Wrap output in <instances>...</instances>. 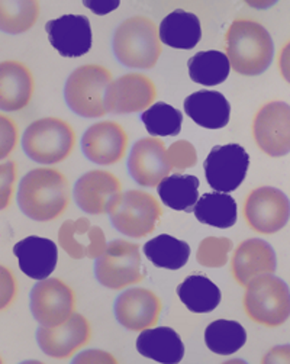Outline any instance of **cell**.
I'll return each mask as SVG.
<instances>
[{
  "label": "cell",
  "instance_id": "6da1fadb",
  "mask_svg": "<svg viewBox=\"0 0 290 364\" xmlns=\"http://www.w3.org/2000/svg\"><path fill=\"white\" fill-rule=\"evenodd\" d=\"M70 200L68 178L57 168H33L19 183L18 205L32 221L57 220L67 210Z\"/></svg>",
  "mask_w": 290,
  "mask_h": 364
},
{
  "label": "cell",
  "instance_id": "7a4b0ae2",
  "mask_svg": "<svg viewBox=\"0 0 290 364\" xmlns=\"http://www.w3.org/2000/svg\"><path fill=\"white\" fill-rule=\"evenodd\" d=\"M231 68L241 76H259L270 67L274 44L269 31L251 19L234 21L225 35Z\"/></svg>",
  "mask_w": 290,
  "mask_h": 364
},
{
  "label": "cell",
  "instance_id": "3957f363",
  "mask_svg": "<svg viewBox=\"0 0 290 364\" xmlns=\"http://www.w3.org/2000/svg\"><path fill=\"white\" fill-rule=\"evenodd\" d=\"M112 48L121 64L129 68L150 70L163 53L156 22L147 16H132L115 31Z\"/></svg>",
  "mask_w": 290,
  "mask_h": 364
},
{
  "label": "cell",
  "instance_id": "277c9868",
  "mask_svg": "<svg viewBox=\"0 0 290 364\" xmlns=\"http://www.w3.org/2000/svg\"><path fill=\"white\" fill-rule=\"evenodd\" d=\"M76 141V132L67 121L48 117L33 121L25 129L22 147L35 163L53 166L71 156Z\"/></svg>",
  "mask_w": 290,
  "mask_h": 364
},
{
  "label": "cell",
  "instance_id": "5b68a950",
  "mask_svg": "<svg viewBox=\"0 0 290 364\" xmlns=\"http://www.w3.org/2000/svg\"><path fill=\"white\" fill-rule=\"evenodd\" d=\"M114 82L111 70L99 64H86L68 76L64 99L72 112L83 118H102L107 114L106 90Z\"/></svg>",
  "mask_w": 290,
  "mask_h": 364
},
{
  "label": "cell",
  "instance_id": "8992f818",
  "mask_svg": "<svg viewBox=\"0 0 290 364\" xmlns=\"http://www.w3.org/2000/svg\"><path fill=\"white\" fill-rule=\"evenodd\" d=\"M242 305L252 322L277 328L290 316V289L274 274L256 277L245 286Z\"/></svg>",
  "mask_w": 290,
  "mask_h": 364
},
{
  "label": "cell",
  "instance_id": "52a82bcc",
  "mask_svg": "<svg viewBox=\"0 0 290 364\" xmlns=\"http://www.w3.org/2000/svg\"><path fill=\"white\" fill-rule=\"evenodd\" d=\"M112 225L124 235L144 238L159 227L163 208L157 198L144 191H128L112 202L107 210Z\"/></svg>",
  "mask_w": 290,
  "mask_h": 364
},
{
  "label": "cell",
  "instance_id": "ba28073f",
  "mask_svg": "<svg viewBox=\"0 0 290 364\" xmlns=\"http://www.w3.org/2000/svg\"><path fill=\"white\" fill-rule=\"evenodd\" d=\"M95 274L102 286L112 290H122L141 283L145 273L142 270L139 245L125 240L109 242L104 252L96 259Z\"/></svg>",
  "mask_w": 290,
  "mask_h": 364
},
{
  "label": "cell",
  "instance_id": "9c48e42d",
  "mask_svg": "<svg viewBox=\"0 0 290 364\" xmlns=\"http://www.w3.org/2000/svg\"><path fill=\"white\" fill-rule=\"evenodd\" d=\"M242 213L252 231L270 235L283 230L289 223L290 202L281 191L263 186L249 192Z\"/></svg>",
  "mask_w": 290,
  "mask_h": 364
},
{
  "label": "cell",
  "instance_id": "30bf717a",
  "mask_svg": "<svg viewBox=\"0 0 290 364\" xmlns=\"http://www.w3.org/2000/svg\"><path fill=\"white\" fill-rule=\"evenodd\" d=\"M31 312L41 325L57 326L76 312V294L61 279L38 280L29 298Z\"/></svg>",
  "mask_w": 290,
  "mask_h": 364
},
{
  "label": "cell",
  "instance_id": "8fae6325",
  "mask_svg": "<svg viewBox=\"0 0 290 364\" xmlns=\"http://www.w3.org/2000/svg\"><path fill=\"white\" fill-rule=\"evenodd\" d=\"M252 138L269 157L290 153V106L284 102H269L252 119Z\"/></svg>",
  "mask_w": 290,
  "mask_h": 364
},
{
  "label": "cell",
  "instance_id": "7c38bea8",
  "mask_svg": "<svg viewBox=\"0 0 290 364\" xmlns=\"http://www.w3.org/2000/svg\"><path fill=\"white\" fill-rule=\"evenodd\" d=\"M249 167V156L238 144L215 145L208 154L203 170L208 185L221 193L237 191Z\"/></svg>",
  "mask_w": 290,
  "mask_h": 364
},
{
  "label": "cell",
  "instance_id": "4fadbf2b",
  "mask_svg": "<svg viewBox=\"0 0 290 364\" xmlns=\"http://www.w3.org/2000/svg\"><path fill=\"white\" fill-rule=\"evenodd\" d=\"M92 340V325L82 314L75 312L57 326L41 325L36 331V341L48 357L65 360L75 355Z\"/></svg>",
  "mask_w": 290,
  "mask_h": 364
},
{
  "label": "cell",
  "instance_id": "5bb4252c",
  "mask_svg": "<svg viewBox=\"0 0 290 364\" xmlns=\"http://www.w3.org/2000/svg\"><path fill=\"white\" fill-rule=\"evenodd\" d=\"M157 87L154 82L141 73H128L109 85L104 96L107 112L125 115L147 111L154 105Z\"/></svg>",
  "mask_w": 290,
  "mask_h": 364
},
{
  "label": "cell",
  "instance_id": "9a60e30c",
  "mask_svg": "<svg viewBox=\"0 0 290 364\" xmlns=\"http://www.w3.org/2000/svg\"><path fill=\"white\" fill-rule=\"evenodd\" d=\"M129 138L124 127L114 121H102L85 132L82 149L87 160L99 166H114L127 156Z\"/></svg>",
  "mask_w": 290,
  "mask_h": 364
},
{
  "label": "cell",
  "instance_id": "2e32d148",
  "mask_svg": "<svg viewBox=\"0 0 290 364\" xmlns=\"http://www.w3.org/2000/svg\"><path fill=\"white\" fill-rule=\"evenodd\" d=\"M161 299L150 289L131 287L122 292L115 302V316L124 328L144 331L153 328L160 321Z\"/></svg>",
  "mask_w": 290,
  "mask_h": 364
},
{
  "label": "cell",
  "instance_id": "e0dca14e",
  "mask_svg": "<svg viewBox=\"0 0 290 364\" xmlns=\"http://www.w3.org/2000/svg\"><path fill=\"white\" fill-rule=\"evenodd\" d=\"M128 170L139 186L157 188L171 170L166 144L157 136L136 141L129 154Z\"/></svg>",
  "mask_w": 290,
  "mask_h": 364
},
{
  "label": "cell",
  "instance_id": "ac0fdd59",
  "mask_svg": "<svg viewBox=\"0 0 290 364\" xmlns=\"http://www.w3.org/2000/svg\"><path fill=\"white\" fill-rule=\"evenodd\" d=\"M122 193L119 178L106 170H92L83 174L75 186L77 206L90 215L107 213L112 202Z\"/></svg>",
  "mask_w": 290,
  "mask_h": 364
},
{
  "label": "cell",
  "instance_id": "d6986e66",
  "mask_svg": "<svg viewBox=\"0 0 290 364\" xmlns=\"http://www.w3.org/2000/svg\"><path fill=\"white\" fill-rule=\"evenodd\" d=\"M48 41L55 51L67 58H77L92 48L93 36L87 16L63 15L45 25Z\"/></svg>",
  "mask_w": 290,
  "mask_h": 364
},
{
  "label": "cell",
  "instance_id": "ffe728a7",
  "mask_svg": "<svg viewBox=\"0 0 290 364\" xmlns=\"http://www.w3.org/2000/svg\"><path fill=\"white\" fill-rule=\"evenodd\" d=\"M277 260L273 247L260 238L242 241L234 251L231 272L235 282L245 287L251 280L276 272Z\"/></svg>",
  "mask_w": 290,
  "mask_h": 364
},
{
  "label": "cell",
  "instance_id": "44dd1931",
  "mask_svg": "<svg viewBox=\"0 0 290 364\" xmlns=\"http://www.w3.org/2000/svg\"><path fill=\"white\" fill-rule=\"evenodd\" d=\"M58 242L71 259H99L107 242L100 227L92 225L87 218L65 221L58 231Z\"/></svg>",
  "mask_w": 290,
  "mask_h": 364
},
{
  "label": "cell",
  "instance_id": "7402d4cb",
  "mask_svg": "<svg viewBox=\"0 0 290 364\" xmlns=\"http://www.w3.org/2000/svg\"><path fill=\"white\" fill-rule=\"evenodd\" d=\"M33 92L35 80L29 67L16 60L0 63V111H22L31 103Z\"/></svg>",
  "mask_w": 290,
  "mask_h": 364
},
{
  "label": "cell",
  "instance_id": "603a6c76",
  "mask_svg": "<svg viewBox=\"0 0 290 364\" xmlns=\"http://www.w3.org/2000/svg\"><path fill=\"white\" fill-rule=\"evenodd\" d=\"M21 272L33 280L48 279L57 267L58 248L53 240L29 235L14 245Z\"/></svg>",
  "mask_w": 290,
  "mask_h": 364
},
{
  "label": "cell",
  "instance_id": "cb8c5ba5",
  "mask_svg": "<svg viewBox=\"0 0 290 364\" xmlns=\"http://www.w3.org/2000/svg\"><path fill=\"white\" fill-rule=\"evenodd\" d=\"M185 112L202 128L221 129L230 122L231 105L220 92L199 90L186 97Z\"/></svg>",
  "mask_w": 290,
  "mask_h": 364
},
{
  "label": "cell",
  "instance_id": "d4e9b609",
  "mask_svg": "<svg viewBox=\"0 0 290 364\" xmlns=\"http://www.w3.org/2000/svg\"><path fill=\"white\" fill-rule=\"evenodd\" d=\"M141 355L161 364H177L185 357V344L180 336L168 326H156L141 331L136 338Z\"/></svg>",
  "mask_w": 290,
  "mask_h": 364
},
{
  "label": "cell",
  "instance_id": "484cf974",
  "mask_svg": "<svg viewBox=\"0 0 290 364\" xmlns=\"http://www.w3.org/2000/svg\"><path fill=\"white\" fill-rule=\"evenodd\" d=\"M160 41L176 50H192L202 38L199 18L183 9L168 14L159 26Z\"/></svg>",
  "mask_w": 290,
  "mask_h": 364
},
{
  "label": "cell",
  "instance_id": "4316f807",
  "mask_svg": "<svg viewBox=\"0 0 290 364\" xmlns=\"http://www.w3.org/2000/svg\"><path fill=\"white\" fill-rule=\"evenodd\" d=\"M177 296L195 314H208L221 302V290L203 274H192L177 286Z\"/></svg>",
  "mask_w": 290,
  "mask_h": 364
},
{
  "label": "cell",
  "instance_id": "83f0119b",
  "mask_svg": "<svg viewBox=\"0 0 290 364\" xmlns=\"http://www.w3.org/2000/svg\"><path fill=\"white\" fill-rule=\"evenodd\" d=\"M196 220L215 228H231L237 223V202L228 193H205L193 208Z\"/></svg>",
  "mask_w": 290,
  "mask_h": 364
},
{
  "label": "cell",
  "instance_id": "f1b7e54d",
  "mask_svg": "<svg viewBox=\"0 0 290 364\" xmlns=\"http://www.w3.org/2000/svg\"><path fill=\"white\" fill-rule=\"evenodd\" d=\"M157 192L170 209L192 212L199 200V178L192 174H171L160 181Z\"/></svg>",
  "mask_w": 290,
  "mask_h": 364
},
{
  "label": "cell",
  "instance_id": "f546056e",
  "mask_svg": "<svg viewBox=\"0 0 290 364\" xmlns=\"http://www.w3.org/2000/svg\"><path fill=\"white\" fill-rule=\"evenodd\" d=\"M144 254L156 267L178 270L189 262L190 247L186 241L177 240L168 234H161L145 242Z\"/></svg>",
  "mask_w": 290,
  "mask_h": 364
},
{
  "label": "cell",
  "instance_id": "4dcf8cb0",
  "mask_svg": "<svg viewBox=\"0 0 290 364\" xmlns=\"http://www.w3.org/2000/svg\"><path fill=\"white\" fill-rule=\"evenodd\" d=\"M188 68L192 82L210 87L221 85L228 79L231 64L227 54L209 50L195 54L188 61Z\"/></svg>",
  "mask_w": 290,
  "mask_h": 364
},
{
  "label": "cell",
  "instance_id": "1f68e13d",
  "mask_svg": "<svg viewBox=\"0 0 290 364\" xmlns=\"http://www.w3.org/2000/svg\"><path fill=\"white\" fill-rule=\"evenodd\" d=\"M247 341L244 326L237 321L218 319L210 322L205 330L206 347L220 355H231L241 350Z\"/></svg>",
  "mask_w": 290,
  "mask_h": 364
},
{
  "label": "cell",
  "instance_id": "d6a6232c",
  "mask_svg": "<svg viewBox=\"0 0 290 364\" xmlns=\"http://www.w3.org/2000/svg\"><path fill=\"white\" fill-rule=\"evenodd\" d=\"M41 12L36 0H0V31L19 35L29 31Z\"/></svg>",
  "mask_w": 290,
  "mask_h": 364
},
{
  "label": "cell",
  "instance_id": "836d02e7",
  "mask_svg": "<svg viewBox=\"0 0 290 364\" xmlns=\"http://www.w3.org/2000/svg\"><path fill=\"white\" fill-rule=\"evenodd\" d=\"M141 121L153 136H176L181 131L183 115L171 105L157 102L142 112Z\"/></svg>",
  "mask_w": 290,
  "mask_h": 364
},
{
  "label": "cell",
  "instance_id": "e575fe53",
  "mask_svg": "<svg viewBox=\"0 0 290 364\" xmlns=\"http://www.w3.org/2000/svg\"><path fill=\"white\" fill-rule=\"evenodd\" d=\"M234 244L225 237H208L200 241L196 260L200 266L209 269H221L227 264Z\"/></svg>",
  "mask_w": 290,
  "mask_h": 364
},
{
  "label": "cell",
  "instance_id": "d590c367",
  "mask_svg": "<svg viewBox=\"0 0 290 364\" xmlns=\"http://www.w3.org/2000/svg\"><path fill=\"white\" fill-rule=\"evenodd\" d=\"M167 159L171 168L186 170L195 167L198 163V153L193 144L185 139L173 142L167 150Z\"/></svg>",
  "mask_w": 290,
  "mask_h": 364
},
{
  "label": "cell",
  "instance_id": "8d00e7d4",
  "mask_svg": "<svg viewBox=\"0 0 290 364\" xmlns=\"http://www.w3.org/2000/svg\"><path fill=\"white\" fill-rule=\"evenodd\" d=\"M16 177L18 166L15 161L0 163V210L8 209L12 203Z\"/></svg>",
  "mask_w": 290,
  "mask_h": 364
},
{
  "label": "cell",
  "instance_id": "74e56055",
  "mask_svg": "<svg viewBox=\"0 0 290 364\" xmlns=\"http://www.w3.org/2000/svg\"><path fill=\"white\" fill-rule=\"evenodd\" d=\"M19 141V128L16 122L0 114V160L9 157L18 145Z\"/></svg>",
  "mask_w": 290,
  "mask_h": 364
},
{
  "label": "cell",
  "instance_id": "f35d334b",
  "mask_svg": "<svg viewBox=\"0 0 290 364\" xmlns=\"http://www.w3.org/2000/svg\"><path fill=\"white\" fill-rule=\"evenodd\" d=\"M19 292L18 280L14 272L0 264V312H4L12 306Z\"/></svg>",
  "mask_w": 290,
  "mask_h": 364
},
{
  "label": "cell",
  "instance_id": "ab89813d",
  "mask_svg": "<svg viewBox=\"0 0 290 364\" xmlns=\"http://www.w3.org/2000/svg\"><path fill=\"white\" fill-rule=\"evenodd\" d=\"M72 363H114L117 364L118 360L111 354L102 350H86L80 353Z\"/></svg>",
  "mask_w": 290,
  "mask_h": 364
},
{
  "label": "cell",
  "instance_id": "60d3db41",
  "mask_svg": "<svg viewBox=\"0 0 290 364\" xmlns=\"http://www.w3.org/2000/svg\"><path fill=\"white\" fill-rule=\"evenodd\" d=\"M83 5L90 9L95 15H99V16H103V15H107L114 12L115 9L119 8V2L118 0H93V2H90V0H85Z\"/></svg>",
  "mask_w": 290,
  "mask_h": 364
},
{
  "label": "cell",
  "instance_id": "b9f144b4",
  "mask_svg": "<svg viewBox=\"0 0 290 364\" xmlns=\"http://www.w3.org/2000/svg\"><path fill=\"white\" fill-rule=\"evenodd\" d=\"M263 364H273V363H289L290 364V346H277L272 348L262 360Z\"/></svg>",
  "mask_w": 290,
  "mask_h": 364
},
{
  "label": "cell",
  "instance_id": "7bdbcfd3",
  "mask_svg": "<svg viewBox=\"0 0 290 364\" xmlns=\"http://www.w3.org/2000/svg\"><path fill=\"white\" fill-rule=\"evenodd\" d=\"M279 70L281 77L290 85V41H287L280 50Z\"/></svg>",
  "mask_w": 290,
  "mask_h": 364
},
{
  "label": "cell",
  "instance_id": "ee69618b",
  "mask_svg": "<svg viewBox=\"0 0 290 364\" xmlns=\"http://www.w3.org/2000/svg\"><path fill=\"white\" fill-rule=\"evenodd\" d=\"M4 363V360H2V357H0V364H2Z\"/></svg>",
  "mask_w": 290,
  "mask_h": 364
}]
</instances>
